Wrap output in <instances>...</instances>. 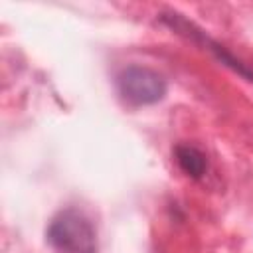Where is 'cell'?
I'll use <instances>...</instances> for the list:
<instances>
[{"instance_id":"obj_1","label":"cell","mask_w":253,"mask_h":253,"mask_svg":"<svg viewBox=\"0 0 253 253\" xmlns=\"http://www.w3.org/2000/svg\"><path fill=\"white\" fill-rule=\"evenodd\" d=\"M45 237L57 253H97L95 225L77 208L61 210L51 219Z\"/></svg>"},{"instance_id":"obj_2","label":"cell","mask_w":253,"mask_h":253,"mask_svg":"<svg viewBox=\"0 0 253 253\" xmlns=\"http://www.w3.org/2000/svg\"><path fill=\"white\" fill-rule=\"evenodd\" d=\"M117 91L130 107H148L164 99L168 83L162 73L146 65H126L117 75Z\"/></svg>"},{"instance_id":"obj_3","label":"cell","mask_w":253,"mask_h":253,"mask_svg":"<svg viewBox=\"0 0 253 253\" xmlns=\"http://www.w3.org/2000/svg\"><path fill=\"white\" fill-rule=\"evenodd\" d=\"M160 22L166 24V26H168L170 30H174L176 34H180V36H184V38L196 42V43L202 45L204 49H208L221 65L229 67L231 71H235V73L241 75L243 79L253 81V69H251L247 63H243L239 57H235L225 45H221L219 42L211 40L204 30H200L196 24H192L190 20H186L182 14H178V12H162V14H160Z\"/></svg>"},{"instance_id":"obj_4","label":"cell","mask_w":253,"mask_h":253,"mask_svg":"<svg viewBox=\"0 0 253 253\" xmlns=\"http://www.w3.org/2000/svg\"><path fill=\"white\" fill-rule=\"evenodd\" d=\"M174 156H176V162H178L180 170L192 180H200L208 170L206 154L194 144H186V142L178 144L174 148Z\"/></svg>"}]
</instances>
